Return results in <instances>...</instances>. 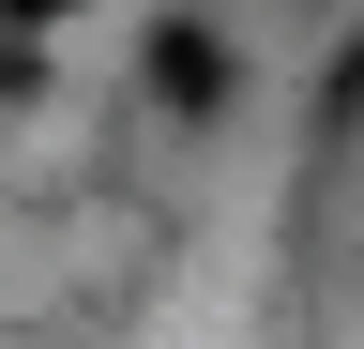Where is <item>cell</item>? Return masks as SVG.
I'll list each match as a JSON object with an SVG mask.
<instances>
[{"instance_id": "6da1fadb", "label": "cell", "mask_w": 364, "mask_h": 349, "mask_svg": "<svg viewBox=\"0 0 364 349\" xmlns=\"http://www.w3.org/2000/svg\"><path fill=\"white\" fill-rule=\"evenodd\" d=\"M152 107H182V122L228 107V46H213L198 16H167V31H152Z\"/></svg>"}, {"instance_id": "7a4b0ae2", "label": "cell", "mask_w": 364, "mask_h": 349, "mask_svg": "<svg viewBox=\"0 0 364 349\" xmlns=\"http://www.w3.org/2000/svg\"><path fill=\"white\" fill-rule=\"evenodd\" d=\"M46 16H76V0H0V31H46Z\"/></svg>"}]
</instances>
